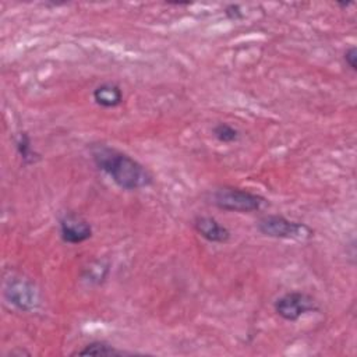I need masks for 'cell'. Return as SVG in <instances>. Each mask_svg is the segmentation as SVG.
Returning a JSON list of instances; mask_svg holds the SVG:
<instances>
[{"mask_svg":"<svg viewBox=\"0 0 357 357\" xmlns=\"http://www.w3.org/2000/svg\"><path fill=\"white\" fill-rule=\"evenodd\" d=\"M92 98L98 106L105 109H112L121 105L123 91L114 82H103L93 89Z\"/></svg>","mask_w":357,"mask_h":357,"instance_id":"ba28073f","label":"cell"},{"mask_svg":"<svg viewBox=\"0 0 357 357\" xmlns=\"http://www.w3.org/2000/svg\"><path fill=\"white\" fill-rule=\"evenodd\" d=\"M213 204L223 211L250 213L262 208L264 198L243 188L220 187L213 192Z\"/></svg>","mask_w":357,"mask_h":357,"instance_id":"3957f363","label":"cell"},{"mask_svg":"<svg viewBox=\"0 0 357 357\" xmlns=\"http://www.w3.org/2000/svg\"><path fill=\"white\" fill-rule=\"evenodd\" d=\"M74 354L78 356H123L128 354L124 350H119L117 347L103 342V340H95L88 344H85L82 349L77 350Z\"/></svg>","mask_w":357,"mask_h":357,"instance_id":"9c48e42d","label":"cell"},{"mask_svg":"<svg viewBox=\"0 0 357 357\" xmlns=\"http://www.w3.org/2000/svg\"><path fill=\"white\" fill-rule=\"evenodd\" d=\"M343 59H344L346 64H347L353 71L357 70V50H356L354 46H350V47L344 52Z\"/></svg>","mask_w":357,"mask_h":357,"instance_id":"7c38bea8","label":"cell"},{"mask_svg":"<svg viewBox=\"0 0 357 357\" xmlns=\"http://www.w3.org/2000/svg\"><path fill=\"white\" fill-rule=\"evenodd\" d=\"M257 229L264 236L272 238L304 241L314 236V230L305 223L290 220L282 215L262 216L257 223Z\"/></svg>","mask_w":357,"mask_h":357,"instance_id":"7a4b0ae2","label":"cell"},{"mask_svg":"<svg viewBox=\"0 0 357 357\" xmlns=\"http://www.w3.org/2000/svg\"><path fill=\"white\" fill-rule=\"evenodd\" d=\"M275 312L283 318L284 321L294 322L298 318H301L304 314L315 311L317 303L315 300L303 291H289L276 298L275 304Z\"/></svg>","mask_w":357,"mask_h":357,"instance_id":"277c9868","label":"cell"},{"mask_svg":"<svg viewBox=\"0 0 357 357\" xmlns=\"http://www.w3.org/2000/svg\"><path fill=\"white\" fill-rule=\"evenodd\" d=\"M15 149L24 165H32L36 162L38 153L35 152L32 146V141L25 131L20 132L18 137L15 138Z\"/></svg>","mask_w":357,"mask_h":357,"instance_id":"30bf717a","label":"cell"},{"mask_svg":"<svg viewBox=\"0 0 357 357\" xmlns=\"http://www.w3.org/2000/svg\"><path fill=\"white\" fill-rule=\"evenodd\" d=\"M212 134L222 144H234L240 139V131L227 123H218L212 128Z\"/></svg>","mask_w":357,"mask_h":357,"instance_id":"8fae6325","label":"cell"},{"mask_svg":"<svg viewBox=\"0 0 357 357\" xmlns=\"http://www.w3.org/2000/svg\"><path fill=\"white\" fill-rule=\"evenodd\" d=\"M225 14H226L227 18L234 20V21L243 18V13H241V10H240V7L237 4H229L226 7V10H225Z\"/></svg>","mask_w":357,"mask_h":357,"instance_id":"4fadbf2b","label":"cell"},{"mask_svg":"<svg viewBox=\"0 0 357 357\" xmlns=\"http://www.w3.org/2000/svg\"><path fill=\"white\" fill-rule=\"evenodd\" d=\"M6 300L17 310L29 312L39 305V293L35 286L25 279H11L4 287Z\"/></svg>","mask_w":357,"mask_h":357,"instance_id":"5b68a950","label":"cell"},{"mask_svg":"<svg viewBox=\"0 0 357 357\" xmlns=\"http://www.w3.org/2000/svg\"><path fill=\"white\" fill-rule=\"evenodd\" d=\"M195 231L209 243L225 244L230 240V231L212 216H197L194 219Z\"/></svg>","mask_w":357,"mask_h":357,"instance_id":"52a82bcc","label":"cell"},{"mask_svg":"<svg viewBox=\"0 0 357 357\" xmlns=\"http://www.w3.org/2000/svg\"><path fill=\"white\" fill-rule=\"evenodd\" d=\"M91 156L96 167L123 190L135 191L153 183L152 174L142 163L113 146L93 145L91 146Z\"/></svg>","mask_w":357,"mask_h":357,"instance_id":"6da1fadb","label":"cell"},{"mask_svg":"<svg viewBox=\"0 0 357 357\" xmlns=\"http://www.w3.org/2000/svg\"><path fill=\"white\" fill-rule=\"evenodd\" d=\"M92 236V226L75 213H68L60 220V237L67 244H81Z\"/></svg>","mask_w":357,"mask_h":357,"instance_id":"8992f818","label":"cell"}]
</instances>
